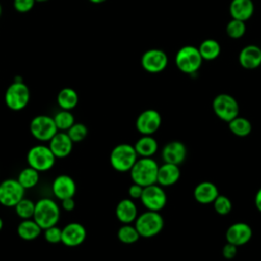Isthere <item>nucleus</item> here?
Wrapping results in <instances>:
<instances>
[{
  "label": "nucleus",
  "mask_w": 261,
  "mask_h": 261,
  "mask_svg": "<svg viewBox=\"0 0 261 261\" xmlns=\"http://www.w3.org/2000/svg\"><path fill=\"white\" fill-rule=\"evenodd\" d=\"M227 123L229 130L237 137L244 138L249 136L252 132V123L249 119L245 117L237 116Z\"/></svg>",
  "instance_id": "obj_28"
},
{
  "label": "nucleus",
  "mask_w": 261,
  "mask_h": 261,
  "mask_svg": "<svg viewBox=\"0 0 261 261\" xmlns=\"http://www.w3.org/2000/svg\"><path fill=\"white\" fill-rule=\"evenodd\" d=\"M200 54L203 59H215L220 53V45L215 40H206L199 47Z\"/></svg>",
  "instance_id": "obj_31"
},
{
  "label": "nucleus",
  "mask_w": 261,
  "mask_h": 261,
  "mask_svg": "<svg viewBox=\"0 0 261 261\" xmlns=\"http://www.w3.org/2000/svg\"><path fill=\"white\" fill-rule=\"evenodd\" d=\"M140 234L136 228V226L132 223L122 224L117 229V239L120 243L125 245H132L139 241Z\"/></svg>",
  "instance_id": "obj_29"
},
{
  "label": "nucleus",
  "mask_w": 261,
  "mask_h": 261,
  "mask_svg": "<svg viewBox=\"0 0 261 261\" xmlns=\"http://www.w3.org/2000/svg\"><path fill=\"white\" fill-rule=\"evenodd\" d=\"M240 63L243 67L253 69L261 64V49L255 45H249L240 53Z\"/></svg>",
  "instance_id": "obj_22"
},
{
  "label": "nucleus",
  "mask_w": 261,
  "mask_h": 261,
  "mask_svg": "<svg viewBox=\"0 0 261 261\" xmlns=\"http://www.w3.org/2000/svg\"><path fill=\"white\" fill-rule=\"evenodd\" d=\"M254 202H255V206H256L257 210H258L259 212H261V188L257 191V193H256V195H255V200H254Z\"/></svg>",
  "instance_id": "obj_41"
},
{
  "label": "nucleus",
  "mask_w": 261,
  "mask_h": 261,
  "mask_svg": "<svg viewBox=\"0 0 261 261\" xmlns=\"http://www.w3.org/2000/svg\"><path fill=\"white\" fill-rule=\"evenodd\" d=\"M54 122L60 132H66L75 121L74 116L70 112V110H63L61 109L53 116Z\"/></svg>",
  "instance_id": "obj_32"
},
{
  "label": "nucleus",
  "mask_w": 261,
  "mask_h": 261,
  "mask_svg": "<svg viewBox=\"0 0 261 261\" xmlns=\"http://www.w3.org/2000/svg\"><path fill=\"white\" fill-rule=\"evenodd\" d=\"M66 133L73 143H81L88 136V127L82 122H74Z\"/></svg>",
  "instance_id": "obj_33"
},
{
  "label": "nucleus",
  "mask_w": 261,
  "mask_h": 261,
  "mask_svg": "<svg viewBox=\"0 0 261 261\" xmlns=\"http://www.w3.org/2000/svg\"><path fill=\"white\" fill-rule=\"evenodd\" d=\"M253 236L252 227L246 222H234L230 224L225 231V240L227 243L238 247L247 244Z\"/></svg>",
  "instance_id": "obj_15"
},
{
  "label": "nucleus",
  "mask_w": 261,
  "mask_h": 261,
  "mask_svg": "<svg viewBox=\"0 0 261 261\" xmlns=\"http://www.w3.org/2000/svg\"><path fill=\"white\" fill-rule=\"evenodd\" d=\"M61 207L64 211H72L75 208V201L73 198H66L61 200Z\"/></svg>",
  "instance_id": "obj_40"
},
{
  "label": "nucleus",
  "mask_w": 261,
  "mask_h": 261,
  "mask_svg": "<svg viewBox=\"0 0 261 261\" xmlns=\"http://www.w3.org/2000/svg\"><path fill=\"white\" fill-rule=\"evenodd\" d=\"M42 231V227L33 218L22 219L16 227L17 236L23 241H34L40 237Z\"/></svg>",
  "instance_id": "obj_24"
},
{
  "label": "nucleus",
  "mask_w": 261,
  "mask_h": 261,
  "mask_svg": "<svg viewBox=\"0 0 261 261\" xmlns=\"http://www.w3.org/2000/svg\"><path fill=\"white\" fill-rule=\"evenodd\" d=\"M43 234H44V239L47 243L53 244V245L59 244V243H61L62 228H60L57 225H53V226L43 229Z\"/></svg>",
  "instance_id": "obj_36"
},
{
  "label": "nucleus",
  "mask_w": 261,
  "mask_h": 261,
  "mask_svg": "<svg viewBox=\"0 0 261 261\" xmlns=\"http://www.w3.org/2000/svg\"><path fill=\"white\" fill-rule=\"evenodd\" d=\"M139 156L134 145L120 143L110 152L109 162L111 167L118 172H129Z\"/></svg>",
  "instance_id": "obj_3"
},
{
  "label": "nucleus",
  "mask_w": 261,
  "mask_h": 261,
  "mask_svg": "<svg viewBox=\"0 0 261 261\" xmlns=\"http://www.w3.org/2000/svg\"><path fill=\"white\" fill-rule=\"evenodd\" d=\"M212 204L215 212L219 215H226L232 209L231 201L225 195H218Z\"/></svg>",
  "instance_id": "obj_34"
},
{
  "label": "nucleus",
  "mask_w": 261,
  "mask_h": 261,
  "mask_svg": "<svg viewBox=\"0 0 261 261\" xmlns=\"http://www.w3.org/2000/svg\"><path fill=\"white\" fill-rule=\"evenodd\" d=\"M143 190H144V187L138 185V184H135L133 182L129 187H128V197L132 199V200H140L141 197H142V194H143Z\"/></svg>",
  "instance_id": "obj_39"
},
{
  "label": "nucleus",
  "mask_w": 261,
  "mask_h": 261,
  "mask_svg": "<svg viewBox=\"0 0 261 261\" xmlns=\"http://www.w3.org/2000/svg\"><path fill=\"white\" fill-rule=\"evenodd\" d=\"M33 219L42 229L57 225L60 219V207L51 198H41L36 202Z\"/></svg>",
  "instance_id": "obj_2"
},
{
  "label": "nucleus",
  "mask_w": 261,
  "mask_h": 261,
  "mask_svg": "<svg viewBox=\"0 0 261 261\" xmlns=\"http://www.w3.org/2000/svg\"><path fill=\"white\" fill-rule=\"evenodd\" d=\"M180 177L179 165L163 162L159 165L157 174V184L161 187H170L178 181Z\"/></svg>",
  "instance_id": "obj_20"
},
{
  "label": "nucleus",
  "mask_w": 261,
  "mask_h": 261,
  "mask_svg": "<svg viewBox=\"0 0 261 261\" xmlns=\"http://www.w3.org/2000/svg\"><path fill=\"white\" fill-rule=\"evenodd\" d=\"M246 32V27L243 20H239V19H234L232 18L226 27V33L229 37L233 38V39H238L241 38Z\"/></svg>",
  "instance_id": "obj_35"
},
{
  "label": "nucleus",
  "mask_w": 261,
  "mask_h": 261,
  "mask_svg": "<svg viewBox=\"0 0 261 261\" xmlns=\"http://www.w3.org/2000/svg\"><path fill=\"white\" fill-rule=\"evenodd\" d=\"M56 157L50 150L48 145L38 144L29 149L27 153L28 165L38 170L39 172L48 171L53 168L56 162Z\"/></svg>",
  "instance_id": "obj_5"
},
{
  "label": "nucleus",
  "mask_w": 261,
  "mask_h": 261,
  "mask_svg": "<svg viewBox=\"0 0 261 261\" xmlns=\"http://www.w3.org/2000/svg\"><path fill=\"white\" fill-rule=\"evenodd\" d=\"M73 142L66 132L58 130L57 134L48 142V146L57 159L67 157L73 148Z\"/></svg>",
  "instance_id": "obj_18"
},
{
  "label": "nucleus",
  "mask_w": 261,
  "mask_h": 261,
  "mask_svg": "<svg viewBox=\"0 0 261 261\" xmlns=\"http://www.w3.org/2000/svg\"><path fill=\"white\" fill-rule=\"evenodd\" d=\"M48 0H36V2H46Z\"/></svg>",
  "instance_id": "obj_44"
},
{
  "label": "nucleus",
  "mask_w": 261,
  "mask_h": 261,
  "mask_svg": "<svg viewBox=\"0 0 261 261\" xmlns=\"http://www.w3.org/2000/svg\"><path fill=\"white\" fill-rule=\"evenodd\" d=\"M167 62L168 59L165 52L160 49H150L146 51L141 58L143 68L151 73L162 71L166 67Z\"/></svg>",
  "instance_id": "obj_14"
},
{
  "label": "nucleus",
  "mask_w": 261,
  "mask_h": 261,
  "mask_svg": "<svg viewBox=\"0 0 261 261\" xmlns=\"http://www.w3.org/2000/svg\"><path fill=\"white\" fill-rule=\"evenodd\" d=\"M212 108L218 118L229 122L239 116V104L237 100L228 94L217 95L212 102Z\"/></svg>",
  "instance_id": "obj_10"
},
{
  "label": "nucleus",
  "mask_w": 261,
  "mask_h": 261,
  "mask_svg": "<svg viewBox=\"0 0 261 261\" xmlns=\"http://www.w3.org/2000/svg\"><path fill=\"white\" fill-rule=\"evenodd\" d=\"M141 238H153L161 232L164 226V219L160 212L146 210L138 215L134 222Z\"/></svg>",
  "instance_id": "obj_4"
},
{
  "label": "nucleus",
  "mask_w": 261,
  "mask_h": 261,
  "mask_svg": "<svg viewBox=\"0 0 261 261\" xmlns=\"http://www.w3.org/2000/svg\"><path fill=\"white\" fill-rule=\"evenodd\" d=\"M1 11H2V8H1V4H0V15H1Z\"/></svg>",
  "instance_id": "obj_45"
},
{
  "label": "nucleus",
  "mask_w": 261,
  "mask_h": 261,
  "mask_svg": "<svg viewBox=\"0 0 261 261\" xmlns=\"http://www.w3.org/2000/svg\"><path fill=\"white\" fill-rule=\"evenodd\" d=\"M187 146L180 141H170L164 145L161 151L163 162L180 165L187 158Z\"/></svg>",
  "instance_id": "obj_17"
},
{
  "label": "nucleus",
  "mask_w": 261,
  "mask_h": 261,
  "mask_svg": "<svg viewBox=\"0 0 261 261\" xmlns=\"http://www.w3.org/2000/svg\"><path fill=\"white\" fill-rule=\"evenodd\" d=\"M162 118L155 109H146L142 111L136 119V128L141 135H153L161 126Z\"/></svg>",
  "instance_id": "obj_12"
},
{
  "label": "nucleus",
  "mask_w": 261,
  "mask_h": 261,
  "mask_svg": "<svg viewBox=\"0 0 261 261\" xmlns=\"http://www.w3.org/2000/svg\"><path fill=\"white\" fill-rule=\"evenodd\" d=\"M140 201L146 210L160 212L167 203V196L163 187L154 184L144 188Z\"/></svg>",
  "instance_id": "obj_11"
},
{
  "label": "nucleus",
  "mask_w": 261,
  "mask_h": 261,
  "mask_svg": "<svg viewBox=\"0 0 261 261\" xmlns=\"http://www.w3.org/2000/svg\"><path fill=\"white\" fill-rule=\"evenodd\" d=\"M52 193L58 200L73 198L76 193V184L68 174H59L52 181Z\"/></svg>",
  "instance_id": "obj_16"
},
{
  "label": "nucleus",
  "mask_w": 261,
  "mask_h": 261,
  "mask_svg": "<svg viewBox=\"0 0 261 261\" xmlns=\"http://www.w3.org/2000/svg\"><path fill=\"white\" fill-rule=\"evenodd\" d=\"M36 3V0H13V7L16 11L24 13L30 11Z\"/></svg>",
  "instance_id": "obj_37"
},
{
  "label": "nucleus",
  "mask_w": 261,
  "mask_h": 261,
  "mask_svg": "<svg viewBox=\"0 0 261 261\" xmlns=\"http://www.w3.org/2000/svg\"><path fill=\"white\" fill-rule=\"evenodd\" d=\"M90 2H92V3H95V4H100V3H103V2H105L106 0H89Z\"/></svg>",
  "instance_id": "obj_42"
},
{
  "label": "nucleus",
  "mask_w": 261,
  "mask_h": 261,
  "mask_svg": "<svg viewBox=\"0 0 261 261\" xmlns=\"http://www.w3.org/2000/svg\"><path fill=\"white\" fill-rule=\"evenodd\" d=\"M134 147L139 157H152L158 151V143L151 135H142Z\"/></svg>",
  "instance_id": "obj_23"
},
{
  "label": "nucleus",
  "mask_w": 261,
  "mask_h": 261,
  "mask_svg": "<svg viewBox=\"0 0 261 261\" xmlns=\"http://www.w3.org/2000/svg\"><path fill=\"white\" fill-rule=\"evenodd\" d=\"M202 59L199 49L193 46H185L176 53L175 64L182 72L193 73L199 69Z\"/></svg>",
  "instance_id": "obj_9"
},
{
  "label": "nucleus",
  "mask_w": 261,
  "mask_h": 261,
  "mask_svg": "<svg viewBox=\"0 0 261 261\" xmlns=\"http://www.w3.org/2000/svg\"><path fill=\"white\" fill-rule=\"evenodd\" d=\"M158 168V163L152 157H139L129 170L130 179L144 188L157 184Z\"/></svg>",
  "instance_id": "obj_1"
},
{
  "label": "nucleus",
  "mask_w": 261,
  "mask_h": 261,
  "mask_svg": "<svg viewBox=\"0 0 261 261\" xmlns=\"http://www.w3.org/2000/svg\"><path fill=\"white\" fill-rule=\"evenodd\" d=\"M138 207L130 198L121 199L115 207V216L122 224L134 223L138 217Z\"/></svg>",
  "instance_id": "obj_19"
},
{
  "label": "nucleus",
  "mask_w": 261,
  "mask_h": 261,
  "mask_svg": "<svg viewBox=\"0 0 261 261\" xmlns=\"http://www.w3.org/2000/svg\"><path fill=\"white\" fill-rule=\"evenodd\" d=\"M16 179L24 190L35 188L40 180V172L31 166H28L19 171Z\"/></svg>",
  "instance_id": "obj_27"
},
{
  "label": "nucleus",
  "mask_w": 261,
  "mask_h": 261,
  "mask_svg": "<svg viewBox=\"0 0 261 261\" xmlns=\"http://www.w3.org/2000/svg\"><path fill=\"white\" fill-rule=\"evenodd\" d=\"M56 101L60 109L71 110L79 103V95L72 88H63L58 92Z\"/></svg>",
  "instance_id": "obj_26"
},
{
  "label": "nucleus",
  "mask_w": 261,
  "mask_h": 261,
  "mask_svg": "<svg viewBox=\"0 0 261 261\" xmlns=\"http://www.w3.org/2000/svg\"><path fill=\"white\" fill-rule=\"evenodd\" d=\"M229 11L232 18L245 21L252 16L254 4L252 0H232Z\"/></svg>",
  "instance_id": "obj_25"
},
{
  "label": "nucleus",
  "mask_w": 261,
  "mask_h": 261,
  "mask_svg": "<svg viewBox=\"0 0 261 261\" xmlns=\"http://www.w3.org/2000/svg\"><path fill=\"white\" fill-rule=\"evenodd\" d=\"M29 129L32 137L39 142H49L58 132L53 117L45 114L33 117Z\"/></svg>",
  "instance_id": "obj_7"
},
{
  "label": "nucleus",
  "mask_w": 261,
  "mask_h": 261,
  "mask_svg": "<svg viewBox=\"0 0 261 261\" xmlns=\"http://www.w3.org/2000/svg\"><path fill=\"white\" fill-rule=\"evenodd\" d=\"M87 239V229L80 222H69L62 227L61 243L69 248L82 245Z\"/></svg>",
  "instance_id": "obj_13"
},
{
  "label": "nucleus",
  "mask_w": 261,
  "mask_h": 261,
  "mask_svg": "<svg viewBox=\"0 0 261 261\" xmlns=\"http://www.w3.org/2000/svg\"><path fill=\"white\" fill-rule=\"evenodd\" d=\"M194 198L200 204H212L219 195L218 189L212 181H201L194 189Z\"/></svg>",
  "instance_id": "obj_21"
},
{
  "label": "nucleus",
  "mask_w": 261,
  "mask_h": 261,
  "mask_svg": "<svg viewBox=\"0 0 261 261\" xmlns=\"http://www.w3.org/2000/svg\"><path fill=\"white\" fill-rule=\"evenodd\" d=\"M31 99L29 87L23 82H13L5 91L4 102L12 111H20L24 109Z\"/></svg>",
  "instance_id": "obj_6"
},
{
  "label": "nucleus",
  "mask_w": 261,
  "mask_h": 261,
  "mask_svg": "<svg viewBox=\"0 0 261 261\" xmlns=\"http://www.w3.org/2000/svg\"><path fill=\"white\" fill-rule=\"evenodd\" d=\"M35 205H36V202H34L33 200L23 198L13 208H14L15 214L22 220V219L33 218L34 212H35Z\"/></svg>",
  "instance_id": "obj_30"
},
{
  "label": "nucleus",
  "mask_w": 261,
  "mask_h": 261,
  "mask_svg": "<svg viewBox=\"0 0 261 261\" xmlns=\"http://www.w3.org/2000/svg\"><path fill=\"white\" fill-rule=\"evenodd\" d=\"M237 254H238V246L226 242V244L222 248V256L225 259L230 260V259H233L237 256Z\"/></svg>",
  "instance_id": "obj_38"
},
{
  "label": "nucleus",
  "mask_w": 261,
  "mask_h": 261,
  "mask_svg": "<svg viewBox=\"0 0 261 261\" xmlns=\"http://www.w3.org/2000/svg\"><path fill=\"white\" fill-rule=\"evenodd\" d=\"M24 189L16 178H6L0 182V204L7 208L14 207L24 198Z\"/></svg>",
  "instance_id": "obj_8"
},
{
  "label": "nucleus",
  "mask_w": 261,
  "mask_h": 261,
  "mask_svg": "<svg viewBox=\"0 0 261 261\" xmlns=\"http://www.w3.org/2000/svg\"><path fill=\"white\" fill-rule=\"evenodd\" d=\"M3 225H4V222H3V219L0 217V231L2 230V228H3Z\"/></svg>",
  "instance_id": "obj_43"
}]
</instances>
